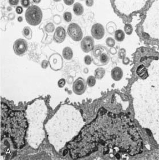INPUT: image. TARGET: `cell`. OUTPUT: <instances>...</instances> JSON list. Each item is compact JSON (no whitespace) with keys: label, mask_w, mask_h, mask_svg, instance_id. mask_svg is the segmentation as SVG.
I'll use <instances>...</instances> for the list:
<instances>
[{"label":"cell","mask_w":159,"mask_h":160,"mask_svg":"<svg viewBox=\"0 0 159 160\" xmlns=\"http://www.w3.org/2000/svg\"><path fill=\"white\" fill-rule=\"evenodd\" d=\"M73 159L98 153L109 157L121 158L119 154L134 156L142 152L143 140L129 117L104 110L81 130L68 145Z\"/></svg>","instance_id":"1"},{"label":"cell","mask_w":159,"mask_h":160,"mask_svg":"<svg viewBox=\"0 0 159 160\" xmlns=\"http://www.w3.org/2000/svg\"><path fill=\"white\" fill-rule=\"evenodd\" d=\"M85 125L81 113L75 107L61 105L45 125L50 144L57 152L76 137Z\"/></svg>","instance_id":"2"},{"label":"cell","mask_w":159,"mask_h":160,"mask_svg":"<svg viewBox=\"0 0 159 160\" xmlns=\"http://www.w3.org/2000/svg\"><path fill=\"white\" fill-rule=\"evenodd\" d=\"M153 75L143 80H138L136 84L144 93H142L134 85L131 87V95L134 98V107L135 117L139 122L142 117H145L143 121H147L146 128H148V116L151 117L153 121V115L159 119V97H153L159 96V82L153 85Z\"/></svg>","instance_id":"3"},{"label":"cell","mask_w":159,"mask_h":160,"mask_svg":"<svg viewBox=\"0 0 159 160\" xmlns=\"http://www.w3.org/2000/svg\"><path fill=\"white\" fill-rule=\"evenodd\" d=\"M28 129L25 140L28 145L37 149L46 138L44 123L48 115V108L43 99H37L28 105L25 110Z\"/></svg>","instance_id":"4"},{"label":"cell","mask_w":159,"mask_h":160,"mask_svg":"<svg viewBox=\"0 0 159 160\" xmlns=\"http://www.w3.org/2000/svg\"><path fill=\"white\" fill-rule=\"evenodd\" d=\"M1 104V132L10 137L15 148L25 145L28 125L25 113L22 111L8 110L7 107Z\"/></svg>","instance_id":"5"},{"label":"cell","mask_w":159,"mask_h":160,"mask_svg":"<svg viewBox=\"0 0 159 160\" xmlns=\"http://www.w3.org/2000/svg\"><path fill=\"white\" fill-rule=\"evenodd\" d=\"M153 25L159 30V1H156L148 10L146 18L143 23L144 31L148 33L150 30H152Z\"/></svg>","instance_id":"6"},{"label":"cell","mask_w":159,"mask_h":160,"mask_svg":"<svg viewBox=\"0 0 159 160\" xmlns=\"http://www.w3.org/2000/svg\"><path fill=\"white\" fill-rule=\"evenodd\" d=\"M26 22L32 26H37L42 21V12L41 8L36 5H31L25 12Z\"/></svg>","instance_id":"7"},{"label":"cell","mask_w":159,"mask_h":160,"mask_svg":"<svg viewBox=\"0 0 159 160\" xmlns=\"http://www.w3.org/2000/svg\"><path fill=\"white\" fill-rule=\"evenodd\" d=\"M68 36L74 41H79L83 39V32L81 28L76 23H71L68 28Z\"/></svg>","instance_id":"8"},{"label":"cell","mask_w":159,"mask_h":160,"mask_svg":"<svg viewBox=\"0 0 159 160\" xmlns=\"http://www.w3.org/2000/svg\"><path fill=\"white\" fill-rule=\"evenodd\" d=\"M49 64L50 68L54 71H58L63 67V60L61 55L58 53H54L50 56Z\"/></svg>","instance_id":"9"},{"label":"cell","mask_w":159,"mask_h":160,"mask_svg":"<svg viewBox=\"0 0 159 160\" xmlns=\"http://www.w3.org/2000/svg\"><path fill=\"white\" fill-rule=\"evenodd\" d=\"M28 49V44L26 40L22 38L15 41L13 45V50L17 55L21 56L25 53Z\"/></svg>","instance_id":"10"},{"label":"cell","mask_w":159,"mask_h":160,"mask_svg":"<svg viewBox=\"0 0 159 160\" xmlns=\"http://www.w3.org/2000/svg\"><path fill=\"white\" fill-rule=\"evenodd\" d=\"M87 83L83 78L79 77L74 82L73 90L74 93L77 95H82L86 90Z\"/></svg>","instance_id":"11"},{"label":"cell","mask_w":159,"mask_h":160,"mask_svg":"<svg viewBox=\"0 0 159 160\" xmlns=\"http://www.w3.org/2000/svg\"><path fill=\"white\" fill-rule=\"evenodd\" d=\"M92 36L97 39H101L105 34V30L103 26L99 23H95L91 28Z\"/></svg>","instance_id":"12"},{"label":"cell","mask_w":159,"mask_h":160,"mask_svg":"<svg viewBox=\"0 0 159 160\" xmlns=\"http://www.w3.org/2000/svg\"><path fill=\"white\" fill-rule=\"evenodd\" d=\"M81 49L84 53H89L94 47V41L91 36H86L82 39L81 42Z\"/></svg>","instance_id":"13"},{"label":"cell","mask_w":159,"mask_h":160,"mask_svg":"<svg viewBox=\"0 0 159 160\" xmlns=\"http://www.w3.org/2000/svg\"><path fill=\"white\" fill-rule=\"evenodd\" d=\"M66 37V32L65 29L62 27H58L55 31L54 34V40L55 42L60 44L63 42Z\"/></svg>","instance_id":"14"},{"label":"cell","mask_w":159,"mask_h":160,"mask_svg":"<svg viewBox=\"0 0 159 160\" xmlns=\"http://www.w3.org/2000/svg\"><path fill=\"white\" fill-rule=\"evenodd\" d=\"M110 61V56L108 53L107 50L102 54L98 58L94 60V62L95 65L98 66H102L107 64Z\"/></svg>","instance_id":"15"},{"label":"cell","mask_w":159,"mask_h":160,"mask_svg":"<svg viewBox=\"0 0 159 160\" xmlns=\"http://www.w3.org/2000/svg\"><path fill=\"white\" fill-rule=\"evenodd\" d=\"M107 50V49L105 46L100 45L95 46L93 50L91 51V54L93 57V61L97 60L99 57L104 52Z\"/></svg>","instance_id":"16"},{"label":"cell","mask_w":159,"mask_h":160,"mask_svg":"<svg viewBox=\"0 0 159 160\" xmlns=\"http://www.w3.org/2000/svg\"><path fill=\"white\" fill-rule=\"evenodd\" d=\"M111 76L112 78L115 81H119L121 80L123 76V72L122 69L119 67L114 68L111 70Z\"/></svg>","instance_id":"17"},{"label":"cell","mask_w":159,"mask_h":160,"mask_svg":"<svg viewBox=\"0 0 159 160\" xmlns=\"http://www.w3.org/2000/svg\"><path fill=\"white\" fill-rule=\"evenodd\" d=\"M62 56L66 60H70L73 57V50L70 47H66L62 51Z\"/></svg>","instance_id":"18"},{"label":"cell","mask_w":159,"mask_h":160,"mask_svg":"<svg viewBox=\"0 0 159 160\" xmlns=\"http://www.w3.org/2000/svg\"><path fill=\"white\" fill-rule=\"evenodd\" d=\"M136 72L139 76L140 77L143 79H145L149 76L147 70L143 65H140V66H139L137 69Z\"/></svg>","instance_id":"19"},{"label":"cell","mask_w":159,"mask_h":160,"mask_svg":"<svg viewBox=\"0 0 159 160\" xmlns=\"http://www.w3.org/2000/svg\"><path fill=\"white\" fill-rule=\"evenodd\" d=\"M73 10H74V13L76 15H82L83 13V7L81 4H80L79 2H77V3H76L74 4V5Z\"/></svg>","instance_id":"20"},{"label":"cell","mask_w":159,"mask_h":160,"mask_svg":"<svg viewBox=\"0 0 159 160\" xmlns=\"http://www.w3.org/2000/svg\"><path fill=\"white\" fill-rule=\"evenodd\" d=\"M115 38L116 41L119 42L123 41L125 38V33L121 29L117 30L115 32Z\"/></svg>","instance_id":"21"},{"label":"cell","mask_w":159,"mask_h":160,"mask_svg":"<svg viewBox=\"0 0 159 160\" xmlns=\"http://www.w3.org/2000/svg\"><path fill=\"white\" fill-rule=\"evenodd\" d=\"M105 75V70L102 68H98L95 71V77L98 80L102 79Z\"/></svg>","instance_id":"22"},{"label":"cell","mask_w":159,"mask_h":160,"mask_svg":"<svg viewBox=\"0 0 159 160\" xmlns=\"http://www.w3.org/2000/svg\"><path fill=\"white\" fill-rule=\"evenodd\" d=\"M23 36L28 39H31L32 38V31L30 28L26 26L23 28Z\"/></svg>","instance_id":"23"},{"label":"cell","mask_w":159,"mask_h":160,"mask_svg":"<svg viewBox=\"0 0 159 160\" xmlns=\"http://www.w3.org/2000/svg\"><path fill=\"white\" fill-rule=\"evenodd\" d=\"M96 84V78L94 76H89L87 79V84L89 87H93Z\"/></svg>","instance_id":"24"},{"label":"cell","mask_w":159,"mask_h":160,"mask_svg":"<svg viewBox=\"0 0 159 160\" xmlns=\"http://www.w3.org/2000/svg\"><path fill=\"white\" fill-rule=\"evenodd\" d=\"M124 30L127 35H131L133 32V27L131 24L127 23L124 27Z\"/></svg>","instance_id":"25"},{"label":"cell","mask_w":159,"mask_h":160,"mask_svg":"<svg viewBox=\"0 0 159 160\" xmlns=\"http://www.w3.org/2000/svg\"><path fill=\"white\" fill-rule=\"evenodd\" d=\"M55 29V26L53 23H47L45 27V30L48 33H52Z\"/></svg>","instance_id":"26"},{"label":"cell","mask_w":159,"mask_h":160,"mask_svg":"<svg viewBox=\"0 0 159 160\" xmlns=\"http://www.w3.org/2000/svg\"><path fill=\"white\" fill-rule=\"evenodd\" d=\"M106 44L110 47H114V46L115 45V41L114 39L111 37H108L106 39Z\"/></svg>","instance_id":"27"},{"label":"cell","mask_w":159,"mask_h":160,"mask_svg":"<svg viewBox=\"0 0 159 160\" xmlns=\"http://www.w3.org/2000/svg\"><path fill=\"white\" fill-rule=\"evenodd\" d=\"M63 18L66 22H68V23L70 22L71 21V20H72V15H71V13L70 12H65L63 14Z\"/></svg>","instance_id":"28"},{"label":"cell","mask_w":159,"mask_h":160,"mask_svg":"<svg viewBox=\"0 0 159 160\" xmlns=\"http://www.w3.org/2000/svg\"><path fill=\"white\" fill-rule=\"evenodd\" d=\"M126 54V51L124 48H122L119 50V53H118V56L120 59L123 60L124 58H125Z\"/></svg>","instance_id":"29"},{"label":"cell","mask_w":159,"mask_h":160,"mask_svg":"<svg viewBox=\"0 0 159 160\" xmlns=\"http://www.w3.org/2000/svg\"><path fill=\"white\" fill-rule=\"evenodd\" d=\"M92 59L91 58V57L90 56H86L84 57V63L87 65H90L91 63H92Z\"/></svg>","instance_id":"30"},{"label":"cell","mask_w":159,"mask_h":160,"mask_svg":"<svg viewBox=\"0 0 159 160\" xmlns=\"http://www.w3.org/2000/svg\"><path fill=\"white\" fill-rule=\"evenodd\" d=\"M30 1L29 0H22L21 1V4L23 7L25 8H29L30 6Z\"/></svg>","instance_id":"31"},{"label":"cell","mask_w":159,"mask_h":160,"mask_svg":"<svg viewBox=\"0 0 159 160\" xmlns=\"http://www.w3.org/2000/svg\"><path fill=\"white\" fill-rule=\"evenodd\" d=\"M65 84H66V80L64 78H61L58 82V85L61 88H63L65 86Z\"/></svg>","instance_id":"32"},{"label":"cell","mask_w":159,"mask_h":160,"mask_svg":"<svg viewBox=\"0 0 159 160\" xmlns=\"http://www.w3.org/2000/svg\"><path fill=\"white\" fill-rule=\"evenodd\" d=\"M48 65H49V61H47V60H44L42 62V64H41V66L43 69H46L48 66Z\"/></svg>","instance_id":"33"},{"label":"cell","mask_w":159,"mask_h":160,"mask_svg":"<svg viewBox=\"0 0 159 160\" xmlns=\"http://www.w3.org/2000/svg\"><path fill=\"white\" fill-rule=\"evenodd\" d=\"M15 11L17 12V13L18 14H21L23 13V9L21 7H18L16 8V9H15Z\"/></svg>","instance_id":"34"},{"label":"cell","mask_w":159,"mask_h":160,"mask_svg":"<svg viewBox=\"0 0 159 160\" xmlns=\"http://www.w3.org/2000/svg\"><path fill=\"white\" fill-rule=\"evenodd\" d=\"M9 4L13 6H15V5H17L18 4V1H16V0H10L9 1Z\"/></svg>","instance_id":"35"},{"label":"cell","mask_w":159,"mask_h":160,"mask_svg":"<svg viewBox=\"0 0 159 160\" xmlns=\"http://www.w3.org/2000/svg\"><path fill=\"white\" fill-rule=\"evenodd\" d=\"M129 62V59L127 57H125L123 59V63L124 65H128Z\"/></svg>","instance_id":"36"},{"label":"cell","mask_w":159,"mask_h":160,"mask_svg":"<svg viewBox=\"0 0 159 160\" xmlns=\"http://www.w3.org/2000/svg\"><path fill=\"white\" fill-rule=\"evenodd\" d=\"M65 3L66 4V5H70L71 4H73L74 3V1H64Z\"/></svg>","instance_id":"37"},{"label":"cell","mask_w":159,"mask_h":160,"mask_svg":"<svg viewBox=\"0 0 159 160\" xmlns=\"http://www.w3.org/2000/svg\"><path fill=\"white\" fill-rule=\"evenodd\" d=\"M23 20V19L22 17H19L18 18V21L19 22H22Z\"/></svg>","instance_id":"38"},{"label":"cell","mask_w":159,"mask_h":160,"mask_svg":"<svg viewBox=\"0 0 159 160\" xmlns=\"http://www.w3.org/2000/svg\"><path fill=\"white\" fill-rule=\"evenodd\" d=\"M84 70H86V71H85V73H87V72H87V70H88L87 69H85Z\"/></svg>","instance_id":"39"}]
</instances>
